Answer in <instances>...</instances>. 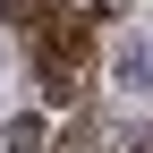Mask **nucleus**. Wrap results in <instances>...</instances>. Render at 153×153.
<instances>
[{
	"label": "nucleus",
	"instance_id": "1",
	"mask_svg": "<svg viewBox=\"0 0 153 153\" xmlns=\"http://www.w3.org/2000/svg\"><path fill=\"white\" fill-rule=\"evenodd\" d=\"M119 85L128 94H153V43H128L119 51Z\"/></svg>",
	"mask_w": 153,
	"mask_h": 153
}]
</instances>
